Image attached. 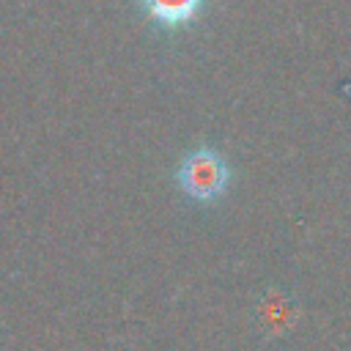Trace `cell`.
<instances>
[{
	"label": "cell",
	"mask_w": 351,
	"mask_h": 351,
	"mask_svg": "<svg viewBox=\"0 0 351 351\" xmlns=\"http://www.w3.org/2000/svg\"><path fill=\"white\" fill-rule=\"evenodd\" d=\"M230 178H233V170L225 159V154L214 145H197L192 148L178 170H176V184L178 189L195 200V203H214L219 200L228 186H230Z\"/></svg>",
	"instance_id": "obj_1"
},
{
	"label": "cell",
	"mask_w": 351,
	"mask_h": 351,
	"mask_svg": "<svg viewBox=\"0 0 351 351\" xmlns=\"http://www.w3.org/2000/svg\"><path fill=\"white\" fill-rule=\"evenodd\" d=\"M137 3L143 5V11L159 27L176 30V27H184V25L195 22L197 14H200V8L208 0H137Z\"/></svg>",
	"instance_id": "obj_2"
}]
</instances>
